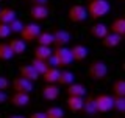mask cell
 I'll return each mask as SVG.
<instances>
[{
    "instance_id": "cell-1",
    "label": "cell",
    "mask_w": 125,
    "mask_h": 118,
    "mask_svg": "<svg viewBox=\"0 0 125 118\" xmlns=\"http://www.w3.org/2000/svg\"><path fill=\"white\" fill-rule=\"evenodd\" d=\"M72 56H70V51L69 48H66V47H61V48H55L52 51V56L47 59V64L49 67H62V68H66V67H69L72 64Z\"/></svg>"
},
{
    "instance_id": "cell-2",
    "label": "cell",
    "mask_w": 125,
    "mask_h": 118,
    "mask_svg": "<svg viewBox=\"0 0 125 118\" xmlns=\"http://www.w3.org/2000/svg\"><path fill=\"white\" fill-rule=\"evenodd\" d=\"M86 11H88V17H91L92 20H97V19L105 17L111 11V5L106 0H91L86 6Z\"/></svg>"
},
{
    "instance_id": "cell-3",
    "label": "cell",
    "mask_w": 125,
    "mask_h": 118,
    "mask_svg": "<svg viewBox=\"0 0 125 118\" xmlns=\"http://www.w3.org/2000/svg\"><path fill=\"white\" fill-rule=\"evenodd\" d=\"M88 76L92 81H103L108 76V65L102 59H94L88 67Z\"/></svg>"
},
{
    "instance_id": "cell-4",
    "label": "cell",
    "mask_w": 125,
    "mask_h": 118,
    "mask_svg": "<svg viewBox=\"0 0 125 118\" xmlns=\"http://www.w3.org/2000/svg\"><path fill=\"white\" fill-rule=\"evenodd\" d=\"M39 33H41V26L38 23H27V25H23L19 34H21V41H23L25 44H30V42L36 41Z\"/></svg>"
},
{
    "instance_id": "cell-5",
    "label": "cell",
    "mask_w": 125,
    "mask_h": 118,
    "mask_svg": "<svg viewBox=\"0 0 125 118\" xmlns=\"http://www.w3.org/2000/svg\"><path fill=\"white\" fill-rule=\"evenodd\" d=\"M94 104H95L97 113H108L109 110H113V96L106 93H100L94 96Z\"/></svg>"
},
{
    "instance_id": "cell-6",
    "label": "cell",
    "mask_w": 125,
    "mask_h": 118,
    "mask_svg": "<svg viewBox=\"0 0 125 118\" xmlns=\"http://www.w3.org/2000/svg\"><path fill=\"white\" fill-rule=\"evenodd\" d=\"M67 17L72 23H81L88 19V11L81 5H72L67 11Z\"/></svg>"
},
{
    "instance_id": "cell-7",
    "label": "cell",
    "mask_w": 125,
    "mask_h": 118,
    "mask_svg": "<svg viewBox=\"0 0 125 118\" xmlns=\"http://www.w3.org/2000/svg\"><path fill=\"white\" fill-rule=\"evenodd\" d=\"M53 47L55 48H61V47H66L70 42V33L67 30H55L53 31Z\"/></svg>"
},
{
    "instance_id": "cell-8",
    "label": "cell",
    "mask_w": 125,
    "mask_h": 118,
    "mask_svg": "<svg viewBox=\"0 0 125 118\" xmlns=\"http://www.w3.org/2000/svg\"><path fill=\"white\" fill-rule=\"evenodd\" d=\"M11 85H13V90L14 92H22V93H30L33 92V82L23 79L21 76H16L13 81H11Z\"/></svg>"
},
{
    "instance_id": "cell-9",
    "label": "cell",
    "mask_w": 125,
    "mask_h": 118,
    "mask_svg": "<svg viewBox=\"0 0 125 118\" xmlns=\"http://www.w3.org/2000/svg\"><path fill=\"white\" fill-rule=\"evenodd\" d=\"M49 14H50V9H49V6H45V5H33L30 8V17L36 22L45 20V19L49 17Z\"/></svg>"
},
{
    "instance_id": "cell-10",
    "label": "cell",
    "mask_w": 125,
    "mask_h": 118,
    "mask_svg": "<svg viewBox=\"0 0 125 118\" xmlns=\"http://www.w3.org/2000/svg\"><path fill=\"white\" fill-rule=\"evenodd\" d=\"M8 100H10V104L14 107H27L30 104V95L22 92H13V95Z\"/></svg>"
},
{
    "instance_id": "cell-11",
    "label": "cell",
    "mask_w": 125,
    "mask_h": 118,
    "mask_svg": "<svg viewBox=\"0 0 125 118\" xmlns=\"http://www.w3.org/2000/svg\"><path fill=\"white\" fill-rule=\"evenodd\" d=\"M17 72H19V76L23 78V79H27V81H30V82H36V81L39 79V75L34 72V68H33L30 64H22V65H19Z\"/></svg>"
},
{
    "instance_id": "cell-12",
    "label": "cell",
    "mask_w": 125,
    "mask_h": 118,
    "mask_svg": "<svg viewBox=\"0 0 125 118\" xmlns=\"http://www.w3.org/2000/svg\"><path fill=\"white\" fill-rule=\"evenodd\" d=\"M41 95L45 101H55L60 96V87L56 84H45L41 90Z\"/></svg>"
},
{
    "instance_id": "cell-13",
    "label": "cell",
    "mask_w": 125,
    "mask_h": 118,
    "mask_svg": "<svg viewBox=\"0 0 125 118\" xmlns=\"http://www.w3.org/2000/svg\"><path fill=\"white\" fill-rule=\"evenodd\" d=\"M81 112H83V115L89 117V118H94L97 115V109H95V104H94V96L92 95H86L83 98V107H81Z\"/></svg>"
},
{
    "instance_id": "cell-14",
    "label": "cell",
    "mask_w": 125,
    "mask_h": 118,
    "mask_svg": "<svg viewBox=\"0 0 125 118\" xmlns=\"http://www.w3.org/2000/svg\"><path fill=\"white\" fill-rule=\"evenodd\" d=\"M69 51H70V56H72V61L75 62H81L88 58V48L81 44H75L72 48H69Z\"/></svg>"
},
{
    "instance_id": "cell-15",
    "label": "cell",
    "mask_w": 125,
    "mask_h": 118,
    "mask_svg": "<svg viewBox=\"0 0 125 118\" xmlns=\"http://www.w3.org/2000/svg\"><path fill=\"white\" fill-rule=\"evenodd\" d=\"M108 31L117 34V36H120V37H125V17L114 19V20L111 22V25H109Z\"/></svg>"
},
{
    "instance_id": "cell-16",
    "label": "cell",
    "mask_w": 125,
    "mask_h": 118,
    "mask_svg": "<svg viewBox=\"0 0 125 118\" xmlns=\"http://www.w3.org/2000/svg\"><path fill=\"white\" fill-rule=\"evenodd\" d=\"M122 41H124V37L117 36V34H114V33H108L106 36L102 39V45H103L105 48L111 50V48H116L117 45H120Z\"/></svg>"
},
{
    "instance_id": "cell-17",
    "label": "cell",
    "mask_w": 125,
    "mask_h": 118,
    "mask_svg": "<svg viewBox=\"0 0 125 118\" xmlns=\"http://www.w3.org/2000/svg\"><path fill=\"white\" fill-rule=\"evenodd\" d=\"M108 33H109V31H108V26L105 25V23H102V22L94 23L91 28H89V34H91L94 39H103Z\"/></svg>"
},
{
    "instance_id": "cell-18",
    "label": "cell",
    "mask_w": 125,
    "mask_h": 118,
    "mask_svg": "<svg viewBox=\"0 0 125 118\" xmlns=\"http://www.w3.org/2000/svg\"><path fill=\"white\" fill-rule=\"evenodd\" d=\"M8 47H10L11 53H13L14 56H21V54H23L25 50H27V44L23 41H21V39H10Z\"/></svg>"
},
{
    "instance_id": "cell-19",
    "label": "cell",
    "mask_w": 125,
    "mask_h": 118,
    "mask_svg": "<svg viewBox=\"0 0 125 118\" xmlns=\"http://www.w3.org/2000/svg\"><path fill=\"white\" fill-rule=\"evenodd\" d=\"M66 93H67V96H80V98H84L86 96V87H84L83 84L72 82L70 85H67Z\"/></svg>"
},
{
    "instance_id": "cell-20",
    "label": "cell",
    "mask_w": 125,
    "mask_h": 118,
    "mask_svg": "<svg viewBox=\"0 0 125 118\" xmlns=\"http://www.w3.org/2000/svg\"><path fill=\"white\" fill-rule=\"evenodd\" d=\"M58 76H60V70H58L56 67H49V68L45 70V73L41 75L42 81H44L45 84H56Z\"/></svg>"
},
{
    "instance_id": "cell-21",
    "label": "cell",
    "mask_w": 125,
    "mask_h": 118,
    "mask_svg": "<svg viewBox=\"0 0 125 118\" xmlns=\"http://www.w3.org/2000/svg\"><path fill=\"white\" fill-rule=\"evenodd\" d=\"M66 106H67V109L70 112L78 113V112H81V107H83V98H80V96H67Z\"/></svg>"
},
{
    "instance_id": "cell-22",
    "label": "cell",
    "mask_w": 125,
    "mask_h": 118,
    "mask_svg": "<svg viewBox=\"0 0 125 118\" xmlns=\"http://www.w3.org/2000/svg\"><path fill=\"white\" fill-rule=\"evenodd\" d=\"M14 19H17V14H16V11L13 8H0V23L8 25Z\"/></svg>"
},
{
    "instance_id": "cell-23",
    "label": "cell",
    "mask_w": 125,
    "mask_h": 118,
    "mask_svg": "<svg viewBox=\"0 0 125 118\" xmlns=\"http://www.w3.org/2000/svg\"><path fill=\"white\" fill-rule=\"evenodd\" d=\"M52 51L53 50L50 47H44V45H38L34 48V59H41V61H47L50 56H52Z\"/></svg>"
},
{
    "instance_id": "cell-24",
    "label": "cell",
    "mask_w": 125,
    "mask_h": 118,
    "mask_svg": "<svg viewBox=\"0 0 125 118\" xmlns=\"http://www.w3.org/2000/svg\"><path fill=\"white\" fill-rule=\"evenodd\" d=\"M75 81V75H73V72H69V70H62V72H60V76H58V84L60 85H70L72 82Z\"/></svg>"
},
{
    "instance_id": "cell-25",
    "label": "cell",
    "mask_w": 125,
    "mask_h": 118,
    "mask_svg": "<svg viewBox=\"0 0 125 118\" xmlns=\"http://www.w3.org/2000/svg\"><path fill=\"white\" fill-rule=\"evenodd\" d=\"M113 90V96H119V98H125V79H116L111 85Z\"/></svg>"
},
{
    "instance_id": "cell-26",
    "label": "cell",
    "mask_w": 125,
    "mask_h": 118,
    "mask_svg": "<svg viewBox=\"0 0 125 118\" xmlns=\"http://www.w3.org/2000/svg\"><path fill=\"white\" fill-rule=\"evenodd\" d=\"M30 65L34 68V72H36L39 75V78H41V75H44L45 73V70L49 68V64H47V61H41V59H31V62H30Z\"/></svg>"
},
{
    "instance_id": "cell-27",
    "label": "cell",
    "mask_w": 125,
    "mask_h": 118,
    "mask_svg": "<svg viewBox=\"0 0 125 118\" xmlns=\"http://www.w3.org/2000/svg\"><path fill=\"white\" fill-rule=\"evenodd\" d=\"M36 42L38 45H44V47H52L53 45V34L45 31V33H39V36L36 37Z\"/></svg>"
},
{
    "instance_id": "cell-28",
    "label": "cell",
    "mask_w": 125,
    "mask_h": 118,
    "mask_svg": "<svg viewBox=\"0 0 125 118\" xmlns=\"http://www.w3.org/2000/svg\"><path fill=\"white\" fill-rule=\"evenodd\" d=\"M45 118H64V110L58 106H52L44 112Z\"/></svg>"
},
{
    "instance_id": "cell-29",
    "label": "cell",
    "mask_w": 125,
    "mask_h": 118,
    "mask_svg": "<svg viewBox=\"0 0 125 118\" xmlns=\"http://www.w3.org/2000/svg\"><path fill=\"white\" fill-rule=\"evenodd\" d=\"M14 58V54L11 53L10 47L6 42H0V61H11Z\"/></svg>"
},
{
    "instance_id": "cell-30",
    "label": "cell",
    "mask_w": 125,
    "mask_h": 118,
    "mask_svg": "<svg viewBox=\"0 0 125 118\" xmlns=\"http://www.w3.org/2000/svg\"><path fill=\"white\" fill-rule=\"evenodd\" d=\"M113 109L117 113H125V98H119V96H113Z\"/></svg>"
},
{
    "instance_id": "cell-31",
    "label": "cell",
    "mask_w": 125,
    "mask_h": 118,
    "mask_svg": "<svg viewBox=\"0 0 125 118\" xmlns=\"http://www.w3.org/2000/svg\"><path fill=\"white\" fill-rule=\"evenodd\" d=\"M23 23L22 20H19V19H14L11 23H8V28H10V31L11 33H21V30L23 28Z\"/></svg>"
},
{
    "instance_id": "cell-32",
    "label": "cell",
    "mask_w": 125,
    "mask_h": 118,
    "mask_svg": "<svg viewBox=\"0 0 125 118\" xmlns=\"http://www.w3.org/2000/svg\"><path fill=\"white\" fill-rule=\"evenodd\" d=\"M10 34H11V31H10V28H8V25L0 23V39H6Z\"/></svg>"
},
{
    "instance_id": "cell-33",
    "label": "cell",
    "mask_w": 125,
    "mask_h": 118,
    "mask_svg": "<svg viewBox=\"0 0 125 118\" xmlns=\"http://www.w3.org/2000/svg\"><path fill=\"white\" fill-rule=\"evenodd\" d=\"M8 87H10V79H8L6 76H2V75H0V90L5 92Z\"/></svg>"
},
{
    "instance_id": "cell-34",
    "label": "cell",
    "mask_w": 125,
    "mask_h": 118,
    "mask_svg": "<svg viewBox=\"0 0 125 118\" xmlns=\"http://www.w3.org/2000/svg\"><path fill=\"white\" fill-rule=\"evenodd\" d=\"M30 3H31V6H33V5H45L47 6L49 0H30Z\"/></svg>"
},
{
    "instance_id": "cell-35",
    "label": "cell",
    "mask_w": 125,
    "mask_h": 118,
    "mask_svg": "<svg viewBox=\"0 0 125 118\" xmlns=\"http://www.w3.org/2000/svg\"><path fill=\"white\" fill-rule=\"evenodd\" d=\"M8 101V95L5 92H3V90H0V104H3V103H6Z\"/></svg>"
},
{
    "instance_id": "cell-36",
    "label": "cell",
    "mask_w": 125,
    "mask_h": 118,
    "mask_svg": "<svg viewBox=\"0 0 125 118\" xmlns=\"http://www.w3.org/2000/svg\"><path fill=\"white\" fill-rule=\"evenodd\" d=\"M28 118H45V115H44V112H33Z\"/></svg>"
},
{
    "instance_id": "cell-37",
    "label": "cell",
    "mask_w": 125,
    "mask_h": 118,
    "mask_svg": "<svg viewBox=\"0 0 125 118\" xmlns=\"http://www.w3.org/2000/svg\"><path fill=\"white\" fill-rule=\"evenodd\" d=\"M6 118H25L23 115H17V113H13V115H8Z\"/></svg>"
},
{
    "instance_id": "cell-38",
    "label": "cell",
    "mask_w": 125,
    "mask_h": 118,
    "mask_svg": "<svg viewBox=\"0 0 125 118\" xmlns=\"http://www.w3.org/2000/svg\"><path fill=\"white\" fill-rule=\"evenodd\" d=\"M119 2H124V0H119Z\"/></svg>"
},
{
    "instance_id": "cell-39",
    "label": "cell",
    "mask_w": 125,
    "mask_h": 118,
    "mask_svg": "<svg viewBox=\"0 0 125 118\" xmlns=\"http://www.w3.org/2000/svg\"><path fill=\"white\" fill-rule=\"evenodd\" d=\"M0 2H3V0H0Z\"/></svg>"
},
{
    "instance_id": "cell-40",
    "label": "cell",
    "mask_w": 125,
    "mask_h": 118,
    "mask_svg": "<svg viewBox=\"0 0 125 118\" xmlns=\"http://www.w3.org/2000/svg\"><path fill=\"white\" fill-rule=\"evenodd\" d=\"M88 2H91V0H88Z\"/></svg>"
}]
</instances>
